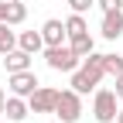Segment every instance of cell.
Returning <instances> with one entry per match:
<instances>
[{"label": "cell", "mask_w": 123, "mask_h": 123, "mask_svg": "<svg viewBox=\"0 0 123 123\" xmlns=\"http://www.w3.org/2000/svg\"><path fill=\"white\" fill-rule=\"evenodd\" d=\"M55 116L62 123H79L82 116V99L75 89H58V99H55Z\"/></svg>", "instance_id": "cell-1"}, {"label": "cell", "mask_w": 123, "mask_h": 123, "mask_svg": "<svg viewBox=\"0 0 123 123\" xmlns=\"http://www.w3.org/2000/svg\"><path fill=\"white\" fill-rule=\"evenodd\" d=\"M44 62H48V68H55V72H75L82 65V58L75 55L68 44H51V48H44Z\"/></svg>", "instance_id": "cell-2"}, {"label": "cell", "mask_w": 123, "mask_h": 123, "mask_svg": "<svg viewBox=\"0 0 123 123\" xmlns=\"http://www.w3.org/2000/svg\"><path fill=\"white\" fill-rule=\"evenodd\" d=\"M92 113L99 123H116V92L113 89H96V99H92Z\"/></svg>", "instance_id": "cell-3"}, {"label": "cell", "mask_w": 123, "mask_h": 123, "mask_svg": "<svg viewBox=\"0 0 123 123\" xmlns=\"http://www.w3.org/2000/svg\"><path fill=\"white\" fill-rule=\"evenodd\" d=\"M55 99H58V89L38 86V89L27 96V106H31V113H55Z\"/></svg>", "instance_id": "cell-4"}, {"label": "cell", "mask_w": 123, "mask_h": 123, "mask_svg": "<svg viewBox=\"0 0 123 123\" xmlns=\"http://www.w3.org/2000/svg\"><path fill=\"white\" fill-rule=\"evenodd\" d=\"M7 86H10V92L14 96H31V92H34L41 82H38V75L31 72V68H24V72H10V79H7Z\"/></svg>", "instance_id": "cell-5"}, {"label": "cell", "mask_w": 123, "mask_h": 123, "mask_svg": "<svg viewBox=\"0 0 123 123\" xmlns=\"http://www.w3.org/2000/svg\"><path fill=\"white\" fill-rule=\"evenodd\" d=\"M99 79H103V75H96V72H89L86 65H79V68L72 72V89L79 92V96H86V92H92V89L99 86Z\"/></svg>", "instance_id": "cell-6"}, {"label": "cell", "mask_w": 123, "mask_h": 123, "mask_svg": "<svg viewBox=\"0 0 123 123\" xmlns=\"http://www.w3.org/2000/svg\"><path fill=\"white\" fill-rule=\"evenodd\" d=\"M41 38H44V48H51V44H65L68 31H65V21H44L41 24Z\"/></svg>", "instance_id": "cell-7"}, {"label": "cell", "mask_w": 123, "mask_h": 123, "mask_svg": "<svg viewBox=\"0 0 123 123\" xmlns=\"http://www.w3.org/2000/svg\"><path fill=\"white\" fill-rule=\"evenodd\" d=\"M27 113H31V106H27V99L24 96H7V106H4V116L10 120V123H24L27 120Z\"/></svg>", "instance_id": "cell-8"}, {"label": "cell", "mask_w": 123, "mask_h": 123, "mask_svg": "<svg viewBox=\"0 0 123 123\" xmlns=\"http://www.w3.org/2000/svg\"><path fill=\"white\" fill-rule=\"evenodd\" d=\"M103 38L106 41H116L120 34H123V10H106L103 14Z\"/></svg>", "instance_id": "cell-9"}, {"label": "cell", "mask_w": 123, "mask_h": 123, "mask_svg": "<svg viewBox=\"0 0 123 123\" xmlns=\"http://www.w3.org/2000/svg\"><path fill=\"white\" fill-rule=\"evenodd\" d=\"M0 62L7 65V72H24V68H31V51L14 48V51H7V55H0Z\"/></svg>", "instance_id": "cell-10"}, {"label": "cell", "mask_w": 123, "mask_h": 123, "mask_svg": "<svg viewBox=\"0 0 123 123\" xmlns=\"http://www.w3.org/2000/svg\"><path fill=\"white\" fill-rule=\"evenodd\" d=\"M17 48H24V51H31V55H38V51L44 48L41 31H21V34H17Z\"/></svg>", "instance_id": "cell-11"}, {"label": "cell", "mask_w": 123, "mask_h": 123, "mask_svg": "<svg viewBox=\"0 0 123 123\" xmlns=\"http://www.w3.org/2000/svg\"><path fill=\"white\" fill-rule=\"evenodd\" d=\"M68 48L79 55V58H86L89 51H96V41H92V34L86 31V34H75V38H68Z\"/></svg>", "instance_id": "cell-12"}, {"label": "cell", "mask_w": 123, "mask_h": 123, "mask_svg": "<svg viewBox=\"0 0 123 123\" xmlns=\"http://www.w3.org/2000/svg\"><path fill=\"white\" fill-rule=\"evenodd\" d=\"M17 48V31H10L7 21H0V55H7Z\"/></svg>", "instance_id": "cell-13"}, {"label": "cell", "mask_w": 123, "mask_h": 123, "mask_svg": "<svg viewBox=\"0 0 123 123\" xmlns=\"http://www.w3.org/2000/svg\"><path fill=\"white\" fill-rule=\"evenodd\" d=\"M24 17H27V7L21 0H7V24L17 27V24H24Z\"/></svg>", "instance_id": "cell-14"}, {"label": "cell", "mask_w": 123, "mask_h": 123, "mask_svg": "<svg viewBox=\"0 0 123 123\" xmlns=\"http://www.w3.org/2000/svg\"><path fill=\"white\" fill-rule=\"evenodd\" d=\"M65 31H68V38H75V34H86V31H89V24H86V14H72V17L65 21Z\"/></svg>", "instance_id": "cell-15"}, {"label": "cell", "mask_w": 123, "mask_h": 123, "mask_svg": "<svg viewBox=\"0 0 123 123\" xmlns=\"http://www.w3.org/2000/svg\"><path fill=\"white\" fill-rule=\"evenodd\" d=\"M103 68H106V75L116 79V75H123V58H120V55H106V58H103Z\"/></svg>", "instance_id": "cell-16"}, {"label": "cell", "mask_w": 123, "mask_h": 123, "mask_svg": "<svg viewBox=\"0 0 123 123\" xmlns=\"http://www.w3.org/2000/svg\"><path fill=\"white\" fill-rule=\"evenodd\" d=\"M68 7H72V14H89L96 7V0H68Z\"/></svg>", "instance_id": "cell-17"}, {"label": "cell", "mask_w": 123, "mask_h": 123, "mask_svg": "<svg viewBox=\"0 0 123 123\" xmlns=\"http://www.w3.org/2000/svg\"><path fill=\"white\" fill-rule=\"evenodd\" d=\"M99 4V10L106 14V10H123V0H96Z\"/></svg>", "instance_id": "cell-18"}, {"label": "cell", "mask_w": 123, "mask_h": 123, "mask_svg": "<svg viewBox=\"0 0 123 123\" xmlns=\"http://www.w3.org/2000/svg\"><path fill=\"white\" fill-rule=\"evenodd\" d=\"M113 92H116V99H123V75H116V89Z\"/></svg>", "instance_id": "cell-19"}, {"label": "cell", "mask_w": 123, "mask_h": 123, "mask_svg": "<svg viewBox=\"0 0 123 123\" xmlns=\"http://www.w3.org/2000/svg\"><path fill=\"white\" fill-rule=\"evenodd\" d=\"M4 106H7V92L0 89V116H4Z\"/></svg>", "instance_id": "cell-20"}, {"label": "cell", "mask_w": 123, "mask_h": 123, "mask_svg": "<svg viewBox=\"0 0 123 123\" xmlns=\"http://www.w3.org/2000/svg\"><path fill=\"white\" fill-rule=\"evenodd\" d=\"M0 21H7V0H0Z\"/></svg>", "instance_id": "cell-21"}, {"label": "cell", "mask_w": 123, "mask_h": 123, "mask_svg": "<svg viewBox=\"0 0 123 123\" xmlns=\"http://www.w3.org/2000/svg\"><path fill=\"white\" fill-rule=\"evenodd\" d=\"M116 123H123V110H120V113H116Z\"/></svg>", "instance_id": "cell-22"}, {"label": "cell", "mask_w": 123, "mask_h": 123, "mask_svg": "<svg viewBox=\"0 0 123 123\" xmlns=\"http://www.w3.org/2000/svg\"><path fill=\"white\" fill-rule=\"evenodd\" d=\"M55 123H62V120H55Z\"/></svg>", "instance_id": "cell-23"}, {"label": "cell", "mask_w": 123, "mask_h": 123, "mask_svg": "<svg viewBox=\"0 0 123 123\" xmlns=\"http://www.w3.org/2000/svg\"><path fill=\"white\" fill-rule=\"evenodd\" d=\"M0 65H4V62H0Z\"/></svg>", "instance_id": "cell-24"}]
</instances>
